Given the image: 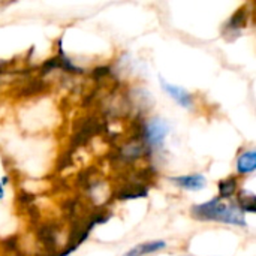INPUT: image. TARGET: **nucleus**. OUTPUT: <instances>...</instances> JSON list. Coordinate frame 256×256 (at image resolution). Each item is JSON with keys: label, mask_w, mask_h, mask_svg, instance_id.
<instances>
[{"label": "nucleus", "mask_w": 256, "mask_h": 256, "mask_svg": "<svg viewBox=\"0 0 256 256\" xmlns=\"http://www.w3.org/2000/svg\"><path fill=\"white\" fill-rule=\"evenodd\" d=\"M165 248H166V243L162 242V240L148 242V243H142V244H138V246L132 248L129 252H126L123 256H144L148 255V254H154L158 250H162Z\"/></svg>", "instance_id": "7"}, {"label": "nucleus", "mask_w": 256, "mask_h": 256, "mask_svg": "<svg viewBox=\"0 0 256 256\" xmlns=\"http://www.w3.org/2000/svg\"><path fill=\"white\" fill-rule=\"evenodd\" d=\"M146 152H147V146H146L142 141H135V142L128 144V146L122 150L120 158H122L123 160H134V159L142 156Z\"/></svg>", "instance_id": "9"}, {"label": "nucleus", "mask_w": 256, "mask_h": 256, "mask_svg": "<svg viewBox=\"0 0 256 256\" xmlns=\"http://www.w3.org/2000/svg\"><path fill=\"white\" fill-rule=\"evenodd\" d=\"M192 214L198 220H214V222H224L230 225H238V226H248L243 213L237 207H228L224 204L219 198H214L208 202L194 206Z\"/></svg>", "instance_id": "1"}, {"label": "nucleus", "mask_w": 256, "mask_h": 256, "mask_svg": "<svg viewBox=\"0 0 256 256\" xmlns=\"http://www.w3.org/2000/svg\"><path fill=\"white\" fill-rule=\"evenodd\" d=\"M102 130V124L94 118H86L81 123H78L76 132L72 138V147L78 148L80 146H84L87 141L92 140V136L98 135Z\"/></svg>", "instance_id": "3"}, {"label": "nucleus", "mask_w": 256, "mask_h": 256, "mask_svg": "<svg viewBox=\"0 0 256 256\" xmlns=\"http://www.w3.org/2000/svg\"><path fill=\"white\" fill-rule=\"evenodd\" d=\"M238 204L242 213H255L256 212V200L254 194H240L238 196Z\"/></svg>", "instance_id": "12"}, {"label": "nucleus", "mask_w": 256, "mask_h": 256, "mask_svg": "<svg viewBox=\"0 0 256 256\" xmlns=\"http://www.w3.org/2000/svg\"><path fill=\"white\" fill-rule=\"evenodd\" d=\"M244 12H243V9L242 10H238L228 22H226V26H225V30H228V32H231V33H236V34H240V28L244 26Z\"/></svg>", "instance_id": "13"}, {"label": "nucleus", "mask_w": 256, "mask_h": 256, "mask_svg": "<svg viewBox=\"0 0 256 256\" xmlns=\"http://www.w3.org/2000/svg\"><path fill=\"white\" fill-rule=\"evenodd\" d=\"M177 186L182 189L188 190H201L206 186V177L201 174H190V176H183V177H174L171 178Z\"/></svg>", "instance_id": "6"}, {"label": "nucleus", "mask_w": 256, "mask_h": 256, "mask_svg": "<svg viewBox=\"0 0 256 256\" xmlns=\"http://www.w3.org/2000/svg\"><path fill=\"white\" fill-rule=\"evenodd\" d=\"M162 87L164 90L182 106L184 108H190L194 105V99L190 96V93L188 90H184L183 87H177V86H172V84H168L162 80Z\"/></svg>", "instance_id": "4"}, {"label": "nucleus", "mask_w": 256, "mask_h": 256, "mask_svg": "<svg viewBox=\"0 0 256 256\" xmlns=\"http://www.w3.org/2000/svg\"><path fill=\"white\" fill-rule=\"evenodd\" d=\"M3 198V189H2V184H0V200Z\"/></svg>", "instance_id": "15"}, {"label": "nucleus", "mask_w": 256, "mask_h": 256, "mask_svg": "<svg viewBox=\"0 0 256 256\" xmlns=\"http://www.w3.org/2000/svg\"><path fill=\"white\" fill-rule=\"evenodd\" d=\"M218 186H219V196L224 198V200H228L237 190V178L231 177V178H226V180H220Z\"/></svg>", "instance_id": "11"}, {"label": "nucleus", "mask_w": 256, "mask_h": 256, "mask_svg": "<svg viewBox=\"0 0 256 256\" xmlns=\"http://www.w3.org/2000/svg\"><path fill=\"white\" fill-rule=\"evenodd\" d=\"M256 168V153L255 150L244 152L237 160V171L240 174H250Z\"/></svg>", "instance_id": "8"}, {"label": "nucleus", "mask_w": 256, "mask_h": 256, "mask_svg": "<svg viewBox=\"0 0 256 256\" xmlns=\"http://www.w3.org/2000/svg\"><path fill=\"white\" fill-rule=\"evenodd\" d=\"M108 72H110V68H98L93 70V76H96V78L105 76V75H108Z\"/></svg>", "instance_id": "14"}, {"label": "nucleus", "mask_w": 256, "mask_h": 256, "mask_svg": "<svg viewBox=\"0 0 256 256\" xmlns=\"http://www.w3.org/2000/svg\"><path fill=\"white\" fill-rule=\"evenodd\" d=\"M148 195V189L141 184V183H130V184H126L124 188H122L116 198L123 201V200H136V198H146Z\"/></svg>", "instance_id": "5"}, {"label": "nucleus", "mask_w": 256, "mask_h": 256, "mask_svg": "<svg viewBox=\"0 0 256 256\" xmlns=\"http://www.w3.org/2000/svg\"><path fill=\"white\" fill-rule=\"evenodd\" d=\"M56 232H57V228H56V226H51V225H50V226L45 225V226H42V228L38 231V237H39L40 243H42L48 250H54V248H56V240H57Z\"/></svg>", "instance_id": "10"}, {"label": "nucleus", "mask_w": 256, "mask_h": 256, "mask_svg": "<svg viewBox=\"0 0 256 256\" xmlns=\"http://www.w3.org/2000/svg\"><path fill=\"white\" fill-rule=\"evenodd\" d=\"M168 130H170V126L166 122L154 118L146 124L142 135H144V140L148 147H158V146L164 144V141L168 135Z\"/></svg>", "instance_id": "2"}]
</instances>
